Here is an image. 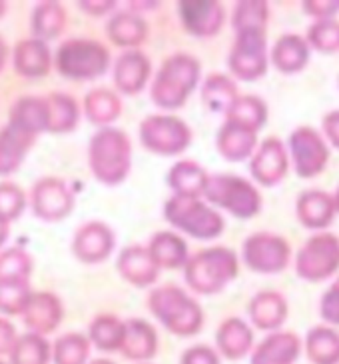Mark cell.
Instances as JSON below:
<instances>
[{
	"label": "cell",
	"instance_id": "6da1fadb",
	"mask_svg": "<svg viewBox=\"0 0 339 364\" xmlns=\"http://www.w3.org/2000/svg\"><path fill=\"white\" fill-rule=\"evenodd\" d=\"M238 257L228 247L201 250L186 260V280L200 294H216L238 277Z\"/></svg>",
	"mask_w": 339,
	"mask_h": 364
},
{
	"label": "cell",
	"instance_id": "7a4b0ae2",
	"mask_svg": "<svg viewBox=\"0 0 339 364\" xmlns=\"http://www.w3.org/2000/svg\"><path fill=\"white\" fill-rule=\"evenodd\" d=\"M150 311L170 332L178 336L198 334L204 322L200 304L176 287H162L150 294Z\"/></svg>",
	"mask_w": 339,
	"mask_h": 364
},
{
	"label": "cell",
	"instance_id": "3957f363",
	"mask_svg": "<svg viewBox=\"0 0 339 364\" xmlns=\"http://www.w3.org/2000/svg\"><path fill=\"white\" fill-rule=\"evenodd\" d=\"M200 78V63L190 54H174L160 68L152 88L154 102L162 108L184 107Z\"/></svg>",
	"mask_w": 339,
	"mask_h": 364
},
{
	"label": "cell",
	"instance_id": "277c9868",
	"mask_svg": "<svg viewBox=\"0 0 339 364\" xmlns=\"http://www.w3.org/2000/svg\"><path fill=\"white\" fill-rule=\"evenodd\" d=\"M204 196L235 218H252L262 210V194L250 181L233 174H208Z\"/></svg>",
	"mask_w": 339,
	"mask_h": 364
},
{
	"label": "cell",
	"instance_id": "5b68a950",
	"mask_svg": "<svg viewBox=\"0 0 339 364\" xmlns=\"http://www.w3.org/2000/svg\"><path fill=\"white\" fill-rule=\"evenodd\" d=\"M90 166L98 181L118 184L130 171V142L122 130L106 129L90 142Z\"/></svg>",
	"mask_w": 339,
	"mask_h": 364
},
{
	"label": "cell",
	"instance_id": "8992f818",
	"mask_svg": "<svg viewBox=\"0 0 339 364\" xmlns=\"http://www.w3.org/2000/svg\"><path fill=\"white\" fill-rule=\"evenodd\" d=\"M164 216L170 225L200 240H210V238L220 236L226 226L220 213H216L212 206L191 196L176 194L164 206Z\"/></svg>",
	"mask_w": 339,
	"mask_h": 364
},
{
	"label": "cell",
	"instance_id": "52a82bcc",
	"mask_svg": "<svg viewBox=\"0 0 339 364\" xmlns=\"http://www.w3.org/2000/svg\"><path fill=\"white\" fill-rule=\"evenodd\" d=\"M110 65V54L100 43L90 38H72L60 44L56 53V66L60 75L72 80H90L104 75Z\"/></svg>",
	"mask_w": 339,
	"mask_h": 364
},
{
	"label": "cell",
	"instance_id": "ba28073f",
	"mask_svg": "<svg viewBox=\"0 0 339 364\" xmlns=\"http://www.w3.org/2000/svg\"><path fill=\"white\" fill-rule=\"evenodd\" d=\"M339 270V238L319 232L297 250L296 274L308 282H321Z\"/></svg>",
	"mask_w": 339,
	"mask_h": 364
},
{
	"label": "cell",
	"instance_id": "9c48e42d",
	"mask_svg": "<svg viewBox=\"0 0 339 364\" xmlns=\"http://www.w3.org/2000/svg\"><path fill=\"white\" fill-rule=\"evenodd\" d=\"M242 258L245 267L262 274H277L286 270L287 262L291 258L289 242L282 236L272 232H257L245 238L242 248Z\"/></svg>",
	"mask_w": 339,
	"mask_h": 364
},
{
	"label": "cell",
	"instance_id": "30bf717a",
	"mask_svg": "<svg viewBox=\"0 0 339 364\" xmlns=\"http://www.w3.org/2000/svg\"><path fill=\"white\" fill-rule=\"evenodd\" d=\"M235 34V44L228 60L232 75L245 82L262 78L267 73L265 31H242Z\"/></svg>",
	"mask_w": 339,
	"mask_h": 364
},
{
	"label": "cell",
	"instance_id": "8fae6325",
	"mask_svg": "<svg viewBox=\"0 0 339 364\" xmlns=\"http://www.w3.org/2000/svg\"><path fill=\"white\" fill-rule=\"evenodd\" d=\"M289 152L299 178H313L321 174L331 154L326 139L311 127H299L289 134Z\"/></svg>",
	"mask_w": 339,
	"mask_h": 364
},
{
	"label": "cell",
	"instance_id": "7c38bea8",
	"mask_svg": "<svg viewBox=\"0 0 339 364\" xmlns=\"http://www.w3.org/2000/svg\"><path fill=\"white\" fill-rule=\"evenodd\" d=\"M142 144L156 154H178L191 142L190 129L174 117H150L140 127Z\"/></svg>",
	"mask_w": 339,
	"mask_h": 364
},
{
	"label": "cell",
	"instance_id": "4fadbf2b",
	"mask_svg": "<svg viewBox=\"0 0 339 364\" xmlns=\"http://www.w3.org/2000/svg\"><path fill=\"white\" fill-rule=\"evenodd\" d=\"M287 166H289V161H287L286 146L282 144V140L272 136V139H265L260 144V149L254 150L250 171L260 184L276 186L286 178Z\"/></svg>",
	"mask_w": 339,
	"mask_h": 364
},
{
	"label": "cell",
	"instance_id": "5bb4252c",
	"mask_svg": "<svg viewBox=\"0 0 339 364\" xmlns=\"http://www.w3.org/2000/svg\"><path fill=\"white\" fill-rule=\"evenodd\" d=\"M178 14L184 28L194 36H213L222 31L226 12L220 2L201 0V2H178Z\"/></svg>",
	"mask_w": 339,
	"mask_h": 364
},
{
	"label": "cell",
	"instance_id": "9a60e30c",
	"mask_svg": "<svg viewBox=\"0 0 339 364\" xmlns=\"http://www.w3.org/2000/svg\"><path fill=\"white\" fill-rule=\"evenodd\" d=\"M34 213L43 220H60L72 210L74 198L58 178H44L32 188Z\"/></svg>",
	"mask_w": 339,
	"mask_h": 364
},
{
	"label": "cell",
	"instance_id": "2e32d148",
	"mask_svg": "<svg viewBox=\"0 0 339 364\" xmlns=\"http://www.w3.org/2000/svg\"><path fill=\"white\" fill-rule=\"evenodd\" d=\"M296 215L297 220L309 230H323L335 216L333 196L326 191H306L297 198Z\"/></svg>",
	"mask_w": 339,
	"mask_h": 364
},
{
	"label": "cell",
	"instance_id": "e0dca14e",
	"mask_svg": "<svg viewBox=\"0 0 339 364\" xmlns=\"http://www.w3.org/2000/svg\"><path fill=\"white\" fill-rule=\"evenodd\" d=\"M114 248V235L102 223H88L84 225L74 238V252L82 262H100L110 257Z\"/></svg>",
	"mask_w": 339,
	"mask_h": 364
},
{
	"label": "cell",
	"instance_id": "ac0fdd59",
	"mask_svg": "<svg viewBox=\"0 0 339 364\" xmlns=\"http://www.w3.org/2000/svg\"><path fill=\"white\" fill-rule=\"evenodd\" d=\"M301 343L294 332H274L252 354V364H294Z\"/></svg>",
	"mask_w": 339,
	"mask_h": 364
},
{
	"label": "cell",
	"instance_id": "d6986e66",
	"mask_svg": "<svg viewBox=\"0 0 339 364\" xmlns=\"http://www.w3.org/2000/svg\"><path fill=\"white\" fill-rule=\"evenodd\" d=\"M309 54L311 50L306 38H301L299 34H284L274 44L272 63L284 75H297L308 66Z\"/></svg>",
	"mask_w": 339,
	"mask_h": 364
},
{
	"label": "cell",
	"instance_id": "ffe728a7",
	"mask_svg": "<svg viewBox=\"0 0 339 364\" xmlns=\"http://www.w3.org/2000/svg\"><path fill=\"white\" fill-rule=\"evenodd\" d=\"M24 322L34 331V334H46L52 332L62 318V306L54 294H30L28 304L24 309Z\"/></svg>",
	"mask_w": 339,
	"mask_h": 364
},
{
	"label": "cell",
	"instance_id": "44dd1931",
	"mask_svg": "<svg viewBox=\"0 0 339 364\" xmlns=\"http://www.w3.org/2000/svg\"><path fill=\"white\" fill-rule=\"evenodd\" d=\"M257 132L245 129L242 124H235L232 120H226V124L218 134V150L226 161L240 162L250 159L254 154L257 144Z\"/></svg>",
	"mask_w": 339,
	"mask_h": 364
},
{
	"label": "cell",
	"instance_id": "7402d4cb",
	"mask_svg": "<svg viewBox=\"0 0 339 364\" xmlns=\"http://www.w3.org/2000/svg\"><path fill=\"white\" fill-rule=\"evenodd\" d=\"M250 316L257 328L277 331L287 318V302L284 294L274 290H264L255 294L250 302Z\"/></svg>",
	"mask_w": 339,
	"mask_h": 364
},
{
	"label": "cell",
	"instance_id": "603a6c76",
	"mask_svg": "<svg viewBox=\"0 0 339 364\" xmlns=\"http://www.w3.org/2000/svg\"><path fill=\"white\" fill-rule=\"evenodd\" d=\"M34 142V134L14 124L0 130V174H11L16 171Z\"/></svg>",
	"mask_w": 339,
	"mask_h": 364
},
{
	"label": "cell",
	"instance_id": "cb8c5ba5",
	"mask_svg": "<svg viewBox=\"0 0 339 364\" xmlns=\"http://www.w3.org/2000/svg\"><path fill=\"white\" fill-rule=\"evenodd\" d=\"M156 348H158V336L148 322L136 318L124 324V338H122L120 350L126 358L148 360L156 354Z\"/></svg>",
	"mask_w": 339,
	"mask_h": 364
},
{
	"label": "cell",
	"instance_id": "d4e9b609",
	"mask_svg": "<svg viewBox=\"0 0 339 364\" xmlns=\"http://www.w3.org/2000/svg\"><path fill=\"white\" fill-rule=\"evenodd\" d=\"M118 270L136 287H146L158 279V267L150 258L148 250L142 247H128L118 258Z\"/></svg>",
	"mask_w": 339,
	"mask_h": 364
},
{
	"label": "cell",
	"instance_id": "484cf974",
	"mask_svg": "<svg viewBox=\"0 0 339 364\" xmlns=\"http://www.w3.org/2000/svg\"><path fill=\"white\" fill-rule=\"evenodd\" d=\"M150 75L148 58L142 53H126L116 63V85L126 95H138Z\"/></svg>",
	"mask_w": 339,
	"mask_h": 364
},
{
	"label": "cell",
	"instance_id": "4316f807",
	"mask_svg": "<svg viewBox=\"0 0 339 364\" xmlns=\"http://www.w3.org/2000/svg\"><path fill=\"white\" fill-rule=\"evenodd\" d=\"M216 338H218V346H220L222 354L230 360H238V358L245 356L254 343V334L250 331V326L240 318L223 321Z\"/></svg>",
	"mask_w": 339,
	"mask_h": 364
},
{
	"label": "cell",
	"instance_id": "83f0119b",
	"mask_svg": "<svg viewBox=\"0 0 339 364\" xmlns=\"http://www.w3.org/2000/svg\"><path fill=\"white\" fill-rule=\"evenodd\" d=\"M11 124L38 136V132L48 130V102L46 98H21L11 112Z\"/></svg>",
	"mask_w": 339,
	"mask_h": 364
},
{
	"label": "cell",
	"instance_id": "f1b7e54d",
	"mask_svg": "<svg viewBox=\"0 0 339 364\" xmlns=\"http://www.w3.org/2000/svg\"><path fill=\"white\" fill-rule=\"evenodd\" d=\"M148 255L158 268H178L188 260V247L174 232H158L150 242Z\"/></svg>",
	"mask_w": 339,
	"mask_h": 364
},
{
	"label": "cell",
	"instance_id": "f546056e",
	"mask_svg": "<svg viewBox=\"0 0 339 364\" xmlns=\"http://www.w3.org/2000/svg\"><path fill=\"white\" fill-rule=\"evenodd\" d=\"M311 364H339V332L329 326H313L306 338Z\"/></svg>",
	"mask_w": 339,
	"mask_h": 364
},
{
	"label": "cell",
	"instance_id": "4dcf8cb0",
	"mask_svg": "<svg viewBox=\"0 0 339 364\" xmlns=\"http://www.w3.org/2000/svg\"><path fill=\"white\" fill-rule=\"evenodd\" d=\"M208 181V172L201 168L198 162L182 161L172 166L168 174L170 186L178 196H191L198 198L204 193V186Z\"/></svg>",
	"mask_w": 339,
	"mask_h": 364
},
{
	"label": "cell",
	"instance_id": "1f68e13d",
	"mask_svg": "<svg viewBox=\"0 0 339 364\" xmlns=\"http://www.w3.org/2000/svg\"><path fill=\"white\" fill-rule=\"evenodd\" d=\"M14 66L22 76H44L50 68V53L43 41H26L16 46Z\"/></svg>",
	"mask_w": 339,
	"mask_h": 364
},
{
	"label": "cell",
	"instance_id": "d6a6232c",
	"mask_svg": "<svg viewBox=\"0 0 339 364\" xmlns=\"http://www.w3.org/2000/svg\"><path fill=\"white\" fill-rule=\"evenodd\" d=\"M226 117L235 124H242L245 129L257 132L267 122V107L262 98L252 97V95L238 97L232 107L226 110Z\"/></svg>",
	"mask_w": 339,
	"mask_h": 364
},
{
	"label": "cell",
	"instance_id": "836d02e7",
	"mask_svg": "<svg viewBox=\"0 0 339 364\" xmlns=\"http://www.w3.org/2000/svg\"><path fill=\"white\" fill-rule=\"evenodd\" d=\"M48 102V130L50 132H68L78 122V105L68 95H52L46 98Z\"/></svg>",
	"mask_w": 339,
	"mask_h": 364
},
{
	"label": "cell",
	"instance_id": "e575fe53",
	"mask_svg": "<svg viewBox=\"0 0 339 364\" xmlns=\"http://www.w3.org/2000/svg\"><path fill=\"white\" fill-rule=\"evenodd\" d=\"M52 348L40 334H24L12 346V364H48Z\"/></svg>",
	"mask_w": 339,
	"mask_h": 364
},
{
	"label": "cell",
	"instance_id": "d590c367",
	"mask_svg": "<svg viewBox=\"0 0 339 364\" xmlns=\"http://www.w3.org/2000/svg\"><path fill=\"white\" fill-rule=\"evenodd\" d=\"M201 97H204L206 105L212 110L226 112L233 105V100L238 98V90H235L233 80H230L228 76L212 75L206 80V85H204Z\"/></svg>",
	"mask_w": 339,
	"mask_h": 364
},
{
	"label": "cell",
	"instance_id": "8d00e7d4",
	"mask_svg": "<svg viewBox=\"0 0 339 364\" xmlns=\"http://www.w3.org/2000/svg\"><path fill=\"white\" fill-rule=\"evenodd\" d=\"M108 34L120 46H130V44L142 43L144 36L148 34V28L134 14H118L108 24Z\"/></svg>",
	"mask_w": 339,
	"mask_h": 364
},
{
	"label": "cell",
	"instance_id": "74e56055",
	"mask_svg": "<svg viewBox=\"0 0 339 364\" xmlns=\"http://www.w3.org/2000/svg\"><path fill=\"white\" fill-rule=\"evenodd\" d=\"M309 50L313 48L316 53L335 54L339 53V22L333 18L328 21H316L308 28Z\"/></svg>",
	"mask_w": 339,
	"mask_h": 364
},
{
	"label": "cell",
	"instance_id": "f35d334b",
	"mask_svg": "<svg viewBox=\"0 0 339 364\" xmlns=\"http://www.w3.org/2000/svg\"><path fill=\"white\" fill-rule=\"evenodd\" d=\"M90 336H92V343L100 350H106V353L120 350L122 338H124V324L114 316H100L92 322Z\"/></svg>",
	"mask_w": 339,
	"mask_h": 364
},
{
	"label": "cell",
	"instance_id": "ab89813d",
	"mask_svg": "<svg viewBox=\"0 0 339 364\" xmlns=\"http://www.w3.org/2000/svg\"><path fill=\"white\" fill-rule=\"evenodd\" d=\"M64 11L60 9V4H40L36 11L32 12V31L38 34L40 38L38 41H48V38H54L58 36L60 31H62L64 24Z\"/></svg>",
	"mask_w": 339,
	"mask_h": 364
},
{
	"label": "cell",
	"instance_id": "60d3db41",
	"mask_svg": "<svg viewBox=\"0 0 339 364\" xmlns=\"http://www.w3.org/2000/svg\"><path fill=\"white\" fill-rule=\"evenodd\" d=\"M269 18L267 2H238L233 12V28L235 33L242 31H265Z\"/></svg>",
	"mask_w": 339,
	"mask_h": 364
},
{
	"label": "cell",
	"instance_id": "b9f144b4",
	"mask_svg": "<svg viewBox=\"0 0 339 364\" xmlns=\"http://www.w3.org/2000/svg\"><path fill=\"white\" fill-rule=\"evenodd\" d=\"M90 353V343L82 334L70 332L54 344V363L56 364H84Z\"/></svg>",
	"mask_w": 339,
	"mask_h": 364
},
{
	"label": "cell",
	"instance_id": "7bdbcfd3",
	"mask_svg": "<svg viewBox=\"0 0 339 364\" xmlns=\"http://www.w3.org/2000/svg\"><path fill=\"white\" fill-rule=\"evenodd\" d=\"M30 270V257L18 248L0 255V282H28Z\"/></svg>",
	"mask_w": 339,
	"mask_h": 364
},
{
	"label": "cell",
	"instance_id": "ee69618b",
	"mask_svg": "<svg viewBox=\"0 0 339 364\" xmlns=\"http://www.w3.org/2000/svg\"><path fill=\"white\" fill-rule=\"evenodd\" d=\"M86 114L92 122L106 124L120 114V100L108 90H94L86 98Z\"/></svg>",
	"mask_w": 339,
	"mask_h": 364
},
{
	"label": "cell",
	"instance_id": "f6af8a7d",
	"mask_svg": "<svg viewBox=\"0 0 339 364\" xmlns=\"http://www.w3.org/2000/svg\"><path fill=\"white\" fill-rule=\"evenodd\" d=\"M30 299L28 282H0V311L22 314Z\"/></svg>",
	"mask_w": 339,
	"mask_h": 364
},
{
	"label": "cell",
	"instance_id": "bcb514c9",
	"mask_svg": "<svg viewBox=\"0 0 339 364\" xmlns=\"http://www.w3.org/2000/svg\"><path fill=\"white\" fill-rule=\"evenodd\" d=\"M24 208V194L12 182L0 184V218L11 223Z\"/></svg>",
	"mask_w": 339,
	"mask_h": 364
},
{
	"label": "cell",
	"instance_id": "7dc6e473",
	"mask_svg": "<svg viewBox=\"0 0 339 364\" xmlns=\"http://www.w3.org/2000/svg\"><path fill=\"white\" fill-rule=\"evenodd\" d=\"M319 314L328 324L339 326V279L333 280V284L323 292L319 302Z\"/></svg>",
	"mask_w": 339,
	"mask_h": 364
},
{
	"label": "cell",
	"instance_id": "c3c4849f",
	"mask_svg": "<svg viewBox=\"0 0 339 364\" xmlns=\"http://www.w3.org/2000/svg\"><path fill=\"white\" fill-rule=\"evenodd\" d=\"M304 9H306V14L309 16H316L318 21H328V18H333L339 12V2H329V0H308L304 2Z\"/></svg>",
	"mask_w": 339,
	"mask_h": 364
},
{
	"label": "cell",
	"instance_id": "681fc988",
	"mask_svg": "<svg viewBox=\"0 0 339 364\" xmlns=\"http://www.w3.org/2000/svg\"><path fill=\"white\" fill-rule=\"evenodd\" d=\"M182 364H220V358L208 346H194L184 353Z\"/></svg>",
	"mask_w": 339,
	"mask_h": 364
},
{
	"label": "cell",
	"instance_id": "f907efd6",
	"mask_svg": "<svg viewBox=\"0 0 339 364\" xmlns=\"http://www.w3.org/2000/svg\"><path fill=\"white\" fill-rule=\"evenodd\" d=\"M323 134L326 142L329 140L333 149H339V110H333L323 117Z\"/></svg>",
	"mask_w": 339,
	"mask_h": 364
},
{
	"label": "cell",
	"instance_id": "816d5d0a",
	"mask_svg": "<svg viewBox=\"0 0 339 364\" xmlns=\"http://www.w3.org/2000/svg\"><path fill=\"white\" fill-rule=\"evenodd\" d=\"M14 343H16V332H14V326H12L11 322H6L0 318V354L11 353Z\"/></svg>",
	"mask_w": 339,
	"mask_h": 364
},
{
	"label": "cell",
	"instance_id": "f5cc1de1",
	"mask_svg": "<svg viewBox=\"0 0 339 364\" xmlns=\"http://www.w3.org/2000/svg\"><path fill=\"white\" fill-rule=\"evenodd\" d=\"M6 236H9V223L0 218V245L6 240Z\"/></svg>",
	"mask_w": 339,
	"mask_h": 364
},
{
	"label": "cell",
	"instance_id": "db71d44e",
	"mask_svg": "<svg viewBox=\"0 0 339 364\" xmlns=\"http://www.w3.org/2000/svg\"><path fill=\"white\" fill-rule=\"evenodd\" d=\"M4 58H6V48H4V43L0 38V68L4 66Z\"/></svg>",
	"mask_w": 339,
	"mask_h": 364
},
{
	"label": "cell",
	"instance_id": "11a10c76",
	"mask_svg": "<svg viewBox=\"0 0 339 364\" xmlns=\"http://www.w3.org/2000/svg\"><path fill=\"white\" fill-rule=\"evenodd\" d=\"M333 196V204H335V213H339V186L338 191H335V194H331Z\"/></svg>",
	"mask_w": 339,
	"mask_h": 364
},
{
	"label": "cell",
	"instance_id": "9f6ffc18",
	"mask_svg": "<svg viewBox=\"0 0 339 364\" xmlns=\"http://www.w3.org/2000/svg\"><path fill=\"white\" fill-rule=\"evenodd\" d=\"M92 364H114V363H110L108 358H98V360H94Z\"/></svg>",
	"mask_w": 339,
	"mask_h": 364
},
{
	"label": "cell",
	"instance_id": "6f0895ef",
	"mask_svg": "<svg viewBox=\"0 0 339 364\" xmlns=\"http://www.w3.org/2000/svg\"><path fill=\"white\" fill-rule=\"evenodd\" d=\"M0 364H4V363H2V360H0Z\"/></svg>",
	"mask_w": 339,
	"mask_h": 364
}]
</instances>
